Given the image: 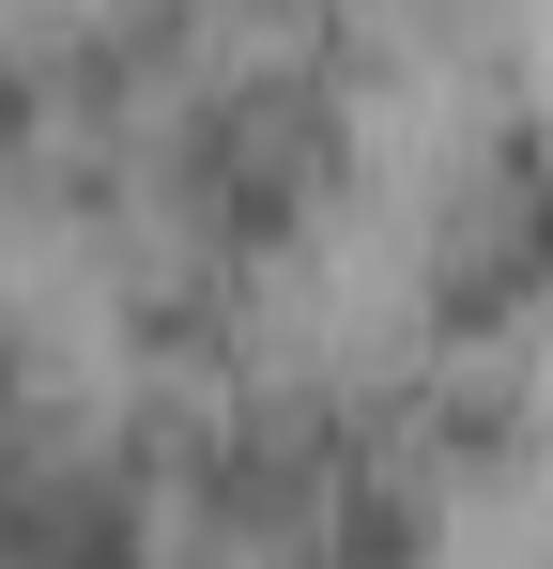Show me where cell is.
Returning a JSON list of instances; mask_svg holds the SVG:
<instances>
[{
    "label": "cell",
    "instance_id": "cell-1",
    "mask_svg": "<svg viewBox=\"0 0 553 569\" xmlns=\"http://www.w3.org/2000/svg\"><path fill=\"white\" fill-rule=\"evenodd\" d=\"M431 447H446V462H507V447H523V400H507V385H446V400H431Z\"/></svg>",
    "mask_w": 553,
    "mask_h": 569
},
{
    "label": "cell",
    "instance_id": "cell-2",
    "mask_svg": "<svg viewBox=\"0 0 553 569\" xmlns=\"http://www.w3.org/2000/svg\"><path fill=\"white\" fill-rule=\"evenodd\" d=\"M415 16H446V31H476V16H507V0H415Z\"/></svg>",
    "mask_w": 553,
    "mask_h": 569
},
{
    "label": "cell",
    "instance_id": "cell-3",
    "mask_svg": "<svg viewBox=\"0 0 553 569\" xmlns=\"http://www.w3.org/2000/svg\"><path fill=\"white\" fill-rule=\"evenodd\" d=\"M0 416H16V355H0Z\"/></svg>",
    "mask_w": 553,
    "mask_h": 569
}]
</instances>
